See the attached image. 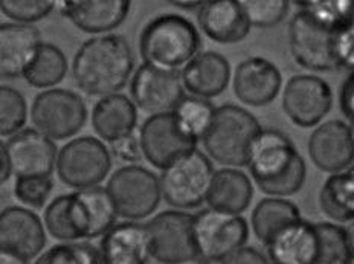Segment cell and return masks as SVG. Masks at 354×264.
<instances>
[{"instance_id":"obj_1","label":"cell","mask_w":354,"mask_h":264,"mask_svg":"<svg viewBox=\"0 0 354 264\" xmlns=\"http://www.w3.org/2000/svg\"><path fill=\"white\" fill-rule=\"evenodd\" d=\"M135 55L122 35L104 34L86 40L77 50L72 75L80 91L104 98L127 86Z\"/></svg>"},{"instance_id":"obj_2","label":"cell","mask_w":354,"mask_h":264,"mask_svg":"<svg viewBox=\"0 0 354 264\" xmlns=\"http://www.w3.org/2000/svg\"><path fill=\"white\" fill-rule=\"evenodd\" d=\"M246 167L264 194L283 199L297 194L307 176L304 159L292 139L275 129H261Z\"/></svg>"},{"instance_id":"obj_3","label":"cell","mask_w":354,"mask_h":264,"mask_svg":"<svg viewBox=\"0 0 354 264\" xmlns=\"http://www.w3.org/2000/svg\"><path fill=\"white\" fill-rule=\"evenodd\" d=\"M145 64L162 70H179L202 53L197 28L179 14H160L145 25L139 37Z\"/></svg>"},{"instance_id":"obj_4","label":"cell","mask_w":354,"mask_h":264,"mask_svg":"<svg viewBox=\"0 0 354 264\" xmlns=\"http://www.w3.org/2000/svg\"><path fill=\"white\" fill-rule=\"evenodd\" d=\"M260 131V122L249 110L226 104L216 109L202 142L216 162L227 168H241L248 165L250 150Z\"/></svg>"},{"instance_id":"obj_5","label":"cell","mask_w":354,"mask_h":264,"mask_svg":"<svg viewBox=\"0 0 354 264\" xmlns=\"http://www.w3.org/2000/svg\"><path fill=\"white\" fill-rule=\"evenodd\" d=\"M212 176L211 159L196 149L162 170L160 196L177 211L196 209L206 200Z\"/></svg>"},{"instance_id":"obj_6","label":"cell","mask_w":354,"mask_h":264,"mask_svg":"<svg viewBox=\"0 0 354 264\" xmlns=\"http://www.w3.org/2000/svg\"><path fill=\"white\" fill-rule=\"evenodd\" d=\"M341 29L322 23L304 10L295 12L289 23V46L293 60L307 70L341 69L336 57V37Z\"/></svg>"},{"instance_id":"obj_7","label":"cell","mask_w":354,"mask_h":264,"mask_svg":"<svg viewBox=\"0 0 354 264\" xmlns=\"http://www.w3.org/2000/svg\"><path fill=\"white\" fill-rule=\"evenodd\" d=\"M106 189L112 197L118 217L129 222L151 216L162 199L159 178L141 165L121 167L112 174Z\"/></svg>"},{"instance_id":"obj_8","label":"cell","mask_w":354,"mask_h":264,"mask_svg":"<svg viewBox=\"0 0 354 264\" xmlns=\"http://www.w3.org/2000/svg\"><path fill=\"white\" fill-rule=\"evenodd\" d=\"M57 174L71 188L98 187L112 168V156L104 142L93 136L72 139L57 153Z\"/></svg>"},{"instance_id":"obj_9","label":"cell","mask_w":354,"mask_h":264,"mask_svg":"<svg viewBox=\"0 0 354 264\" xmlns=\"http://www.w3.org/2000/svg\"><path fill=\"white\" fill-rule=\"evenodd\" d=\"M194 217L183 211H164L145 226L149 254L160 264H187L198 260L193 232Z\"/></svg>"},{"instance_id":"obj_10","label":"cell","mask_w":354,"mask_h":264,"mask_svg":"<svg viewBox=\"0 0 354 264\" xmlns=\"http://www.w3.org/2000/svg\"><path fill=\"white\" fill-rule=\"evenodd\" d=\"M31 120L37 131L50 141L75 136L87 121V106L78 93L68 89H48L35 97Z\"/></svg>"},{"instance_id":"obj_11","label":"cell","mask_w":354,"mask_h":264,"mask_svg":"<svg viewBox=\"0 0 354 264\" xmlns=\"http://www.w3.org/2000/svg\"><path fill=\"white\" fill-rule=\"evenodd\" d=\"M193 217L194 243L198 260L220 263L234 251L246 246L249 225L243 216L226 214L208 208Z\"/></svg>"},{"instance_id":"obj_12","label":"cell","mask_w":354,"mask_h":264,"mask_svg":"<svg viewBox=\"0 0 354 264\" xmlns=\"http://www.w3.org/2000/svg\"><path fill=\"white\" fill-rule=\"evenodd\" d=\"M333 91L316 75L299 73L287 82L283 92V109L295 126L316 127L333 107Z\"/></svg>"},{"instance_id":"obj_13","label":"cell","mask_w":354,"mask_h":264,"mask_svg":"<svg viewBox=\"0 0 354 264\" xmlns=\"http://www.w3.org/2000/svg\"><path fill=\"white\" fill-rule=\"evenodd\" d=\"M138 135L142 156L159 170L197 149V141L179 127L173 112L151 115L138 130Z\"/></svg>"},{"instance_id":"obj_14","label":"cell","mask_w":354,"mask_h":264,"mask_svg":"<svg viewBox=\"0 0 354 264\" xmlns=\"http://www.w3.org/2000/svg\"><path fill=\"white\" fill-rule=\"evenodd\" d=\"M66 208L75 241L102 237L116 225L118 212L112 197L100 185L68 194Z\"/></svg>"},{"instance_id":"obj_15","label":"cell","mask_w":354,"mask_h":264,"mask_svg":"<svg viewBox=\"0 0 354 264\" xmlns=\"http://www.w3.org/2000/svg\"><path fill=\"white\" fill-rule=\"evenodd\" d=\"M131 101L136 107L151 115L173 112L183 97L179 70H162L142 63L130 83Z\"/></svg>"},{"instance_id":"obj_16","label":"cell","mask_w":354,"mask_h":264,"mask_svg":"<svg viewBox=\"0 0 354 264\" xmlns=\"http://www.w3.org/2000/svg\"><path fill=\"white\" fill-rule=\"evenodd\" d=\"M308 156L321 171H346L354 159L353 127L341 120L321 124L308 138Z\"/></svg>"},{"instance_id":"obj_17","label":"cell","mask_w":354,"mask_h":264,"mask_svg":"<svg viewBox=\"0 0 354 264\" xmlns=\"http://www.w3.org/2000/svg\"><path fill=\"white\" fill-rule=\"evenodd\" d=\"M46 245V232L40 217L24 207L0 211V249L25 261L40 255Z\"/></svg>"},{"instance_id":"obj_18","label":"cell","mask_w":354,"mask_h":264,"mask_svg":"<svg viewBox=\"0 0 354 264\" xmlns=\"http://www.w3.org/2000/svg\"><path fill=\"white\" fill-rule=\"evenodd\" d=\"M11 171L16 178L53 176L57 162L54 141L35 129H24L5 144Z\"/></svg>"},{"instance_id":"obj_19","label":"cell","mask_w":354,"mask_h":264,"mask_svg":"<svg viewBox=\"0 0 354 264\" xmlns=\"http://www.w3.org/2000/svg\"><path fill=\"white\" fill-rule=\"evenodd\" d=\"M283 86L278 66L263 57H249L234 72V93L243 104L263 107L274 101Z\"/></svg>"},{"instance_id":"obj_20","label":"cell","mask_w":354,"mask_h":264,"mask_svg":"<svg viewBox=\"0 0 354 264\" xmlns=\"http://www.w3.org/2000/svg\"><path fill=\"white\" fill-rule=\"evenodd\" d=\"M180 79L183 91L189 92V97L209 101L227 89L231 66L226 57L214 50H206L197 54L180 70Z\"/></svg>"},{"instance_id":"obj_21","label":"cell","mask_w":354,"mask_h":264,"mask_svg":"<svg viewBox=\"0 0 354 264\" xmlns=\"http://www.w3.org/2000/svg\"><path fill=\"white\" fill-rule=\"evenodd\" d=\"M60 5L63 16L87 34H107L120 28L131 6L129 0H69Z\"/></svg>"},{"instance_id":"obj_22","label":"cell","mask_w":354,"mask_h":264,"mask_svg":"<svg viewBox=\"0 0 354 264\" xmlns=\"http://www.w3.org/2000/svg\"><path fill=\"white\" fill-rule=\"evenodd\" d=\"M198 25L206 37L220 45H234L245 40L250 32V23L240 0L203 2L198 12Z\"/></svg>"},{"instance_id":"obj_23","label":"cell","mask_w":354,"mask_h":264,"mask_svg":"<svg viewBox=\"0 0 354 264\" xmlns=\"http://www.w3.org/2000/svg\"><path fill=\"white\" fill-rule=\"evenodd\" d=\"M98 252L102 264H147L150 254L145 226L138 222L112 226L102 236Z\"/></svg>"},{"instance_id":"obj_24","label":"cell","mask_w":354,"mask_h":264,"mask_svg":"<svg viewBox=\"0 0 354 264\" xmlns=\"http://www.w3.org/2000/svg\"><path fill=\"white\" fill-rule=\"evenodd\" d=\"M40 43L39 29L32 25L0 23V78L24 77Z\"/></svg>"},{"instance_id":"obj_25","label":"cell","mask_w":354,"mask_h":264,"mask_svg":"<svg viewBox=\"0 0 354 264\" xmlns=\"http://www.w3.org/2000/svg\"><path fill=\"white\" fill-rule=\"evenodd\" d=\"M266 249L275 264H315L318 256L315 223L298 220L279 231Z\"/></svg>"},{"instance_id":"obj_26","label":"cell","mask_w":354,"mask_h":264,"mask_svg":"<svg viewBox=\"0 0 354 264\" xmlns=\"http://www.w3.org/2000/svg\"><path fill=\"white\" fill-rule=\"evenodd\" d=\"M138 126V109L122 93L100 98L92 110V127L102 141L115 142L131 135Z\"/></svg>"},{"instance_id":"obj_27","label":"cell","mask_w":354,"mask_h":264,"mask_svg":"<svg viewBox=\"0 0 354 264\" xmlns=\"http://www.w3.org/2000/svg\"><path fill=\"white\" fill-rule=\"evenodd\" d=\"M252 197L254 187L248 174L239 168L226 167L214 171L205 202L211 209L241 216L249 208Z\"/></svg>"},{"instance_id":"obj_28","label":"cell","mask_w":354,"mask_h":264,"mask_svg":"<svg viewBox=\"0 0 354 264\" xmlns=\"http://www.w3.org/2000/svg\"><path fill=\"white\" fill-rule=\"evenodd\" d=\"M301 218V211L293 202L283 197H266L254 208L250 226L266 247L279 231Z\"/></svg>"},{"instance_id":"obj_29","label":"cell","mask_w":354,"mask_h":264,"mask_svg":"<svg viewBox=\"0 0 354 264\" xmlns=\"http://www.w3.org/2000/svg\"><path fill=\"white\" fill-rule=\"evenodd\" d=\"M68 58L63 50L53 43L41 41L24 72V78L35 89L48 91L63 82L68 73Z\"/></svg>"},{"instance_id":"obj_30","label":"cell","mask_w":354,"mask_h":264,"mask_svg":"<svg viewBox=\"0 0 354 264\" xmlns=\"http://www.w3.org/2000/svg\"><path fill=\"white\" fill-rule=\"evenodd\" d=\"M324 214L336 223H348L354 218V173L346 170L331 174L319 193Z\"/></svg>"},{"instance_id":"obj_31","label":"cell","mask_w":354,"mask_h":264,"mask_svg":"<svg viewBox=\"0 0 354 264\" xmlns=\"http://www.w3.org/2000/svg\"><path fill=\"white\" fill-rule=\"evenodd\" d=\"M318 236V256L315 264H353L351 234L344 226L322 222L315 223Z\"/></svg>"},{"instance_id":"obj_32","label":"cell","mask_w":354,"mask_h":264,"mask_svg":"<svg viewBox=\"0 0 354 264\" xmlns=\"http://www.w3.org/2000/svg\"><path fill=\"white\" fill-rule=\"evenodd\" d=\"M214 112H216V107L211 104V101L196 97H183L173 109V115L179 127L197 142L202 141L208 131Z\"/></svg>"},{"instance_id":"obj_33","label":"cell","mask_w":354,"mask_h":264,"mask_svg":"<svg viewBox=\"0 0 354 264\" xmlns=\"http://www.w3.org/2000/svg\"><path fill=\"white\" fill-rule=\"evenodd\" d=\"M28 121V104L21 92L0 86V138L14 136Z\"/></svg>"},{"instance_id":"obj_34","label":"cell","mask_w":354,"mask_h":264,"mask_svg":"<svg viewBox=\"0 0 354 264\" xmlns=\"http://www.w3.org/2000/svg\"><path fill=\"white\" fill-rule=\"evenodd\" d=\"M299 10H304L313 17L333 28L353 26V2L351 0H312L297 2Z\"/></svg>"},{"instance_id":"obj_35","label":"cell","mask_w":354,"mask_h":264,"mask_svg":"<svg viewBox=\"0 0 354 264\" xmlns=\"http://www.w3.org/2000/svg\"><path fill=\"white\" fill-rule=\"evenodd\" d=\"M34 264H102L98 249L88 243H63L43 252Z\"/></svg>"},{"instance_id":"obj_36","label":"cell","mask_w":354,"mask_h":264,"mask_svg":"<svg viewBox=\"0 0 354 264\" xmlns=\"http://www.w3.org/2000/svg\"><path fill=\"white\" fill-rule=\"evenodd\" d=\"M250 26L272 28L281 23L290 10L286 0H240Z\"/></svg>"},{"instance_id":"obj_37","label":"cell","mask_w":354,"mask_h":264,"mask_svg":"<svg viewBox=\"0 0 354 264\" xmlns=\"http://www.w3.org/2000/svg\"><path fill=\"white\" fill-rule=\"evenodd\" d=\"M54 8L55 2L49 0H0V12L20 25H32L46 19Z\"/></svg>"},{"instance_id":"obj_38","label":"cell","mask_w":354,"mask_h":264,"mask_svg":"<svg viewBox=\"0 0 354 264\" xmlns=\"http://www.w3.org/2000/svg\"><path fill=\"white\" fill-rule=\"evenodd\" d=\"M54 188L53 176H37V178H17L14 183V196L19 202L35 209L46 205Z\"/></svg>"},{"instance_id":"obj_39","label":"cell","mask_w":354,"mask_h":264,"mask_svg":"<svg viewBox=\"0 0 354 264\" xmlns=\"http://www.w3.org/2000/svg\"><path fill=\"white\" fill-rule=\"evenodd\" d=\"M112 145V153L120 158L121 160L127 164H136L142 159V151H141V144H139V135L138 130L133 131L131 135L124 136L118 141L110 144Z\"/></svg>"},{"instance_id":"obj_40","label":"cell","mask_w":354,"mask_h":264,"mask_svg":"<svg viewBox=\"0 0 354 264\" xmlns=\"http://www.w3.org/2000/svg\"><path fill=\"white\" fill-rule=\"evenodd\" d=\"M220 264H269V261L257 247L243 246L221 260Z\"/></svg>"},{"instance_id":"obj_41","label":"cell","mask_w":354,"mask_h":264,"mask_svg":"<svg viewBox=\"0 0 354 264\" xmlns=\"http://www.w3.org/2000/svg\"><path fill=\"white\" fill-rule=\"evenodd\" d=\"M339 106H341L342 113L353 121L354 116V79H353V72L345 78V82L341 87V93H339Z\"/></svg>"},{"instance_id":"obj_42","label":"cell","mask_w":354,"mask_h":264,"mask_svg":"<svg viewBox=\"0 0 354 264\" xmlns=\"http://www.w3.org/2000/svg\"><path fill=\"white\" fill-rule=\"evenodd\" d=\"M11 174H12V171H11L8 153H6L5 144L0 141V187L10 180Z\"/></svg>"},{"instance_id":"obj_43","label":"cell","mask_w":354,"mask_h":264,"mask_svg":"<svg viewBox=\"0 0 354 264\" xmlns=\"http://www.w3.org/2000/svg\"><path fill=\"white\" fill-rule=\"evenodd\" d=\"M0 264H28V261L8 251H2V249H0Z\"/></svg>"},{"instance_id":"obj_44","label":"cell","mask_w":354,"mask_h":264,"mask_svg":"<svg viewBox=\"0 0 354 264\" xmlns=\"http://www.w3.org/2000/svg\"><path fill=\"white\" fill-rule=\"evenodd\" d=\"M203 2H173V5L176 6H180V8H185V10H193L196 6H202Z\"/></svg>"}]
</instances>
